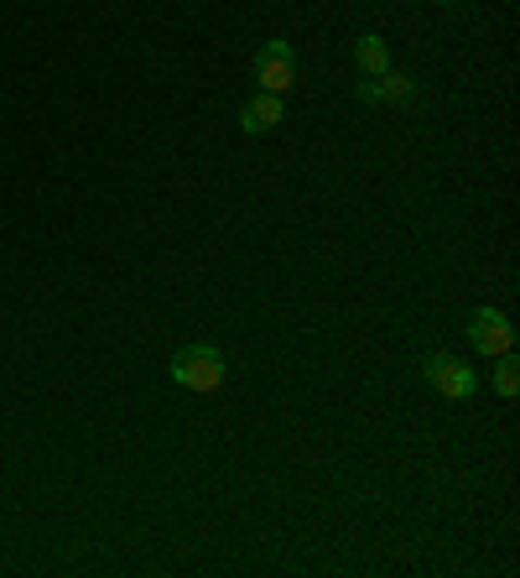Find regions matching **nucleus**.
<instances>
[{"instance_id":"f257e3e1","label":"nucleus","mask_w":520,"mask_h":578,"mask_svg":"<svg viewBox=\"0 0 520 578\" xmlns=\"http://www.w3.org/2000/svg\"><path fill=\"white\" fill-rule=\"evenodd\" d=\"M166 376L183 385V391H219L230 370H224V355L213 344H183L172 355V365H166Z\"/></svg>"},{"instance_id":"f03ea898","label":"nucleus","mask_w":520,"mask_h":578,"mask_svg":"<svg viewBox=\"0 0 520 578\" xmlns=\"http://www.w3.org/2000/svg\"><path fill=\"white\" fill-rule=\"evenodd\" d=\"M256 84H260V95H282L286 99V89L297 84V52H292V42H265V48L256 52Z\"/></svg>"},{"instance_id":"7ed1b4c3","label":"nucleus","mask_w":520,"mask_h":578,"mask_svg":"<svg viewBox=\"0 0 520 578\" xmlns=\"http://www.w3.org/2000/svg\"><path fill=\"white\" fill-rule=\"evenodd\" d=\"M469 344L484 355V360H495V355H505V349H516V329H510V318L499 313V308H473L469 313Z\"/></svg>"},{"instance_id":"20e7f679","label":"nucleus","mask_w":520,"mask_h":578,"mask_svg":"<svg viewBox=\"0 0 520 578\" xmlns=\"http://www.w3.org/2000/svg\"><path fill=\"white\" fill-rule=\"evenodd\" d=\"M426 381H432V391H443L448 402H469L473 391H479V376L458 355H432L426 360Z\"/></svg>"},{"instance_id":"39448f33","label":"nucleus","mask_w":520,"mask_h":578,"mask_svg":"<svg viewBox=\"0 0 520 578\" xmlns=\"http://www.w3.org/2000/svg\"><path fill=\"white\" fill-rule=\"evenodd\" d=\"M282 115H286L282 95H256L245 110H239V131H245V136H265V131L282 125Z\"/></svg>"},{"instance_id":"423d86ee","label":"nucleus","mask_w":520,"mask_h":578,"mask_svg":"<svg viewBox=\"0 0 520 578\" xmlns=\"http://www.w3.org/2000/svg\"><path fill=\"white\" fill-rule=\"evenodd\" d=\"M355 63H359V78H380V73H391V48H385V37L364 32V37L355 42Z\"/></svg>"},{"instance_id":"0eeeda50","label":"nucleus","mask_w":520,"mask_h":578,"mask_svg":"<svg viewBox=\"0 0 520 578\" xmlns=\"http://www.w3.org/2000/svg\"><path fill=\"white\" fill-rule=\"evenodd\" d=\"M490 385H495V396H516V391H520V365H516V355H510V349H505V355H495Z\"/></svg>"},{"instance_id":"6e6552de","label":"nucleus","mask_w":520,"mask_h":578,"mask_svg":"<svg viewBox=\"0 0 520 578\" xmlns=\"http://www.w3.org/2000/svg\"><path fill=\"white\" fill-rule=\"evenodd\" d=\"M380 104H406V99L417 95V78L411 73H380Z\"/></svg>"},{"instance_id":"1a4fd4ad","label":"nucleus","mask_w":520,"mask_h":578,"mask_svg":"<svg viewBox=\"0 0 520 578\" xmlns=\"http://www.w3.org/2000/svg\"><path fill=\"white\" fill-rule=\"evenodd\" d=\"M355 95H359V104H380V84H375V78H359Z\"/></svg>"},{"instance_id":"9d476101","label":"nucleus","mask_w":520,"mask_h":578,"mask_svg":"<svg viewBox=\"0 0 520 578\" xmlns=\"http://www.w3.org/2000/svg\"><path fill=\"white\" fill-rule=\"evenodd\" d=\"M437 5H458V0H437Z\"/></svg>"}]
</instances>
